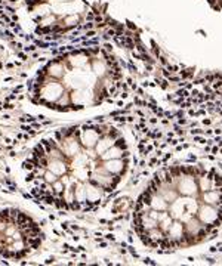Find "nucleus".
I'll list each match as a JSON object with an SVG mask.
<instances>
[{
	"mask_svg": "<svg viewBox=\"0 0 222 266\" xmlns=\"http://www.w3.org/2000/svg\"><path fill=\"white\" fill-rule=\"evenodd\" d=\"M222 222V177L178 167L157 176L141 195L135 226L144 242L173 248L207 235Z\"/></svg>",
	"mask_w": 222,
	"mask_h": 266,
	"instance_id": "nucleus-2",
	"label": "nucleus"
},
{
	"mask_svg": "<svg viewBox=\"0 0 222 266\" xmlns=\"http://www.w3.org/2000/svg\"><path fill=\"white\" fill-rule=\"evenodd\" d=\"M40 231L28 216L16 210L0 211V256L19 259L40 244Z\"/></svg>",
	"mask_w": 222,
	"mask_h": 266,
	"instance_id": "nucleus-4",
	"label": "nucleus"
},
{
	"mask_svg": "<svg viewBox=\"0 0 222 266\" xmlns=\"http://www.w3.org/2000/svg\"><path fill=\"white\" fill-rule=\"evenodd\" d=\"M129 152L117 130L80 124L55 133L27 163V182L44 203L93 210L119 185Z\"/></svg>",
	"mask_w": 222,
	"mask_h": 266,
	"instance_id": "nucleus-1",
	"label": "nucleus"
},
{
	"mask_svg": "<svg viewBox=\"0 0 222 266\" xmlns=\"http://www.w3.org/2000/svg\"><path fill=\"white\" fill-rule=\"evenodd\" d=\"M99 53V49H89L52 61L36 81L37 101L55 110H77L101 102L111 93L119 70L115 64L105 68Z\"/></svg>",
	"mask_w": 222,
	"mask_h": 266,
	"instance_id": "nucleus-3",
	"label": "nucleus"
}]
</instances>
